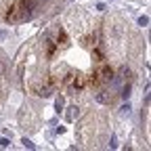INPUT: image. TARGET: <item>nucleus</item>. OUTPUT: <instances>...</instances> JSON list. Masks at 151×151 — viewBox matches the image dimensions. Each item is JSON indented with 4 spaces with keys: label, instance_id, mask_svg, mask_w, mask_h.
<instances>
[{
    "label": "nucleus",
    "instance_id": "obj_1",
    "mask_svg": "<svg viewBox=\"0 0 151 151\" xmlns=\"http://www.w3.org/2000/svg\"><path fill=\"white\" fill-rule=\"evenodd\" d=\"M97 76H99L103 82H111V80H113V69H111L109 65H103V67L99 69V73H97Z\"/></svg>",
    "mask_w": 151,
    "mask_h": 151
},
{
    "label": "nucleus",
    "instance_id": "obj_2",
    "mask_svg": "<svg viewBox=\"0 0 151 151\" xmlns=\"http://www.w3.org/2000/svg\"><path fill=\"white\" fill-rule=\"evenodd\" d=\"M76 116H78V107H76V105H73V107H69V111H67V120L71 122V120H73Z\"/></svg>",
    "mask_w": 151,
    "mask_h": 151
},
{
    "label": "nucleus",
    "instance_id": "obj_3",
    "mask_svg": "<svg viewBox=\"0 0 151 151\" xmlns=\"http://www.w3.org/2000/svg\"><path fill=\"white\" fill-rule=\"evenodd\" d=\"M50 92H52V88H50V86H42L40 90H38V94H40V97H48Z\"/></svg>",
    "mask_w": 151,
    "mask_h": 151
},
{
    "label": "nucleus",
    "instance_id": "obj_4",
    "mask_svg": "<svg viewBox=\"0 0 151 151\" xmlns=\"http://www.w3.org/2000/svg\"><path fill=\"white\" fill-rule=\"evenodd\" d=\"M122 97H124V99H128V97H130V84H126V86L122 88Z\"/></svg>",
    "mask_w": 151,
    "mask_h": 151
},
{
    "label": "nucleus",
    "instance_id": "obj_5",
    "mask_svg": "<svg viewBox=\"0 0 151 151\" xmlns=\"http://www.w3.org/2000/svg\"><path fill=\"white\" fill-rule=\"evenodd\" d=\"M61 107H63V99L59 97V99H57V111H61Z\"/></svg>",
    "mask_w": 151,
    "mask_h": 151
},
{
    "label": "nucleus",
    "instance_id": "obj_6",
    "mask_svg": "<svg viewBox=\"0 0 151 151\" xmlns=\"http://www.w3.org/2000/svg\"><path fill=\"white\" fill-rule=\"evenodd\" d=\"M122 113H126V116H128V113H130V105H128V103H126V105L122 107Z\"/></svg>",
    "mask_w": 151,
    "mask_h": 151
},
{
    "label": "nucleus",
    "instance_id": "obj_7",
    "mask_svg": "<svg viewBox=\"0 0 151 151\" xmlns=\"http://www.w3.org/2000/svg\"><path fill=\"white\" fill-rule=\"evenodd\" d=\"M23 145H25V147H29V149H34V145H32V141H27V139H23Z\"/></svg>",
    "mask_w": 151,
    "mask_h": 151
},
{
    "label": "nucleus",
    "instance_id": "obj_8",
    "mask_svg": "<svg viewBox=\"0 0 151 151\" xmlns=\"http://www.w3.org/2000/svg\"><path fill=\"white\" fill-rule=\"evenodd\" d=\"M147 21H149L147 17H141V19H139V23H141V25H147Z\"/></svg>",
    "mask_w": 151,
    "mask_h": 151
},
{
    "label": "nucleus",
    "instance_id": "obj_9",
    "mask_svg": "<svg viewBox=\"0 0 151 151\" xmlns=\"http://www.w3.org/2000/svg\"><path fill=\"white\" fill-rule=\"evenodd\" d=\"M2 71H4V63L0 61V76H2Z\"/></svg>",
    "mask_w": 151,
    "mask_h": 151
}]
</instances>
